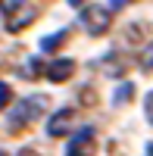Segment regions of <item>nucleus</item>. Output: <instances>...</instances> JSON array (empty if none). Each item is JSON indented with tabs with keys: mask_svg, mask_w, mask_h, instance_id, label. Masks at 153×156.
Segmentation results:
<instances>
[{
	"mask_svg": "<svg viewBox=\"0 0 153 156\" xmlns=\"http://www.w3.org/2000/svg\"><path fill=\"white\" fill-rule=\"evenodd\" d=\"M47 109V97L41 94H31V97H25L22 103H16L9 112V128H22V125H31L37 115H44Z\"/></svg>",
	"mask_w": 153,
	"mask_h": 156,
	"instance_id": "nucleus-1",
	"label": "nucleus"
},
{
	"mask_svg": "<svg viewBox=\"0 0 153 156\" xmlns=\"http://www.w3.org/2000/svg\"><path fill=\"white\" fill-rule=\"evenodd\" d=\"M78 22H81V28L87 31V34H103V31H109V25H112V6H100V3H87L84 9H81V16H78Z\"/></svg>",
	"mask_w": 153,
	"mask_h": 156,
	"instance_id": "nucleus-2",
	"label": "nucleus"
},
{
	"mask_svg": "<svg viewBox=\"0 0 153 156\" xmlns=\"http://www.w3.org/2000/svg\"><path fill=\"white\" fill-rule=\"evenodd\" d=\"M97 150V140H94V128H81L75 131L69 147H66V156H94Z\"/></svg>",
	"mask_w": 153,
	"mask_h": 156,
	"instance_id": "nucleus-3",
	"label": "nucleus"
},
{
	"mask_svg": "<svg viewBox=\"0 0 153 156\" xmlns=\"http://www.w3.org/2000/svg\"><path fill=\"white\" fill-rule=\"evenodd\" d=\"M72 122H75V112L66 106V109H56L53 115H50V122H47V134L50 137H62V134H69L72 131Z\"/></svg>",
	"mask_w": 153,
	"mask_h": 156,
	"instance_id": "nucleus-4",
	"label": "nucleus"
},
{
	"mask_svg": "<svg viewBox=\"0 0 153 156\" xmlns=\"http://www.w3.org/2000/svg\"><path fill=\"white\" fill-rule=\"evenodd\" d=\"M72 72H75V62H72V59H53V62L44 69V75H47L53 84H59V81H66V78H72Z\"/></svg>",
	"mask_w": 153,
	"mask_h": 156,
	"instance_id": "nucleus-5",
	"label": "nucleus"
},
{
	"mask_svg": "<svg viewBox=\"0 0 153 156\" xmlns=\"http://www.w3.org/2000/svg\"><path fill=\"white\" fill-rule=\"evenodd\" d=\"M62 41H66V31H56V34H47L41 41V50H56Z\"/></svg>",
	"mask_w": 153,
	"mask_h": 156,
	"instance_id": "nucleus-6",
	"label": "nucleus"
},
{
	"mask_svg": "<svg viewBox=\"0 0 153 156\" xmlns=\"http://www.w3.org/2000/svg\"><path fill=\"white\" fill-rule=\"evenodd\" d=\"M37 66H41L37 59H28V62H22L19 75H22V78H37V75H41V69H37Z\"/></svg>",
	"mask_w": 153,
	"mask_h": 156,
	"instance_id": "nucleus-7",
	"label": "nucleus"
},
{
	"mask_svg": "<svg viewBox=\"0 0 153 156\" xmlns=\"http://www.w3.org/2000/svg\"><path fill=\"white\" fill-rule=\"evenodd\" d=\"M141 69H153V41H147V47L141 50Z\"/></svg>",
	"mask_w": 153,
	"mask_h": 156,
	"instance_id": "nucleus-8",
	"label": "nucleus"
},
{
	"mask_svg": "<svg viewBox=\"0 0 153 156\" xmlns=\"http://www.w3.org/2000/svg\"><path fill=\"white\" fill-rule=\"evenodd\" d=\"M19 6H25V0H0V12L3 16H12Z\"/></svg>",
	"mask_w": 153,
	"mask_h": 156,
	"instance_id": "nucleus-9",
	"label": "nucleus"
},
{
	"mask_svg": "<svg viewBox=\"0 0 153 156\" xmlns=\"http://www.w3.org/2000/svg\"><path fill=\"white\" fill-rule=\"evenodd\" d=\"M9 84H0V106H6V103H9Z\"/></svg>",
	"mask_w": 153,
	"mask_h": 156,
	"instance_id": "nucleus-10",
	"label": "nucleus"
},
{
	"mask_svg": "<svg viewBox=\"0 0 153 156\" xmlns=\"http://www.w3.org/2000/svg\"><path fill=\"white\" fill-rule=\"evenodd\" d=\"M128 3H131V0H109L112 9H122V6H128Z\"/></svg>",
	"mask_w": 153,
	"mask_h": 156,
	"instance_id": "nucleus-11",
	"label": "nucleus"
},
{
	"mask_svg": "<svg viewBox=\"0 0 153 156\" xmlns=\"http://www.w3.org/2000/svg\"><path fill=\"white\" fill-rule=\"evenodd\" d=\"M147 119H150V122H153V94H150V97H147Z\"/></svg>",
	"mask_w": 153,
	"mask_h": 156,
	"instance_id": "nucleus-12",
	"label": "nucleus"
},
{
	"mask_svg": "<svg viewBox=\"0 0 153 156\" xmlns=\"http://www.w3.org/2000/svg\"><path fill=\"white\" fill-rule=\"evenodd\" d=\"M19 156H37V153H34V150H22Z\"/></svg>",
	"mask_w": 153,
	"mask_h": 156,
	"instance_id": "nucleus-13",
	"label": "nucleus"
},
{
	"mask_svg": "<svg viewBox=\"0 0 153 156\" xmlns=\"http://www.w3.org/2000/svg\"><path fill=\"white\" fill-rule=\"evenodd\" d=\"M69 3H72V6H75V3H81V0H69Z\"/></svg>",
	"mask_w": 153,
	"mask_h": 156,
	"instance_id": "nucleus-14",
	"label": "nucleus"
}]
</instances>
